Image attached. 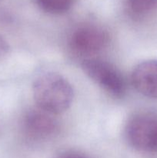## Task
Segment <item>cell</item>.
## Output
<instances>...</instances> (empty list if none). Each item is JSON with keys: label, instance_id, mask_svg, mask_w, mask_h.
<instances>
[{"label": "cell", "instance_id": "obj_1", "mask_svg": "<svg viewBox=\"0 0 157 158\" xmlns=\"http://www.w3.org/2000/svg\"><path fill=\"white\" fill-rule=\"evenodd\" d=\"M32 89L38 107L52 114L66 111L73 100V89L69 81L54 73L40 76L34 83Z\"/></svg>", "mask_w": 157, "mask_h": 158}, {"label": "cell", "instance_id": "obj_2", "mask_svg": "<svg viewBox=\"0 0 157 158\" xmlns=\"http://www.w3.org/2000/svg\"><path fill=\"white\" fill-rule=\"evenodd\" d=\"M82 68L89 78L113 97H123L126 94V80L112 63L99 59H89L83 62Z\"/></svg>", "mask_w": 157, "mask_h": 158}, {"label": "cell", "instance_id": "obj_3", "mask_svg": "<svg viewBox=\"0 0 157 158\" xmlns=\"http://www.w3.org/2000/svg\"><path fill=\"white\" fill-rule=\"evenodd\" d=\"M126 136L135 149L157 152V114L143 113L132 117L126 127Z\"/></svg>", "mask_w": 157, "mask_h": 158}, {"label": "cell", "instance_id": "obj_4", "mask_svg": "<svg viewBox=\"0 0 157 158\" xmlns=\"http://www.w3.org/2000/svg\"><path fill=\"white\" fill-rule=\"evenodd\" d=\"M109 43V34L95 26H83L72 32L69 43L71 48L81 54L95 53L102 50Z\"/></svg>", "mask_w": 157, "mask_h": 158}, {"label": "cell", "instance_id": "obj_5", "mask_svg": "<svg viewBox=\"0 0 157 158\" xmlns=\"http://www.w3.org/2000/svg\"><path fill=\"white\" fill-rule=\"evenodd\" d=\"M52 114L42 110H32L23 120L26 134L35 140H44L52 137L58 131V123Z\"/></svg>", "mask_w": 157, "mask_h": 158}, {"label": "cell", "instance_id": "obj_6", "mask_svg": "<svg viewBox=\"0 0 157 158\" xmlns=\"http://www.w3.org/2000/svg\"><path fill=\"white\" fill-rule=\"evenodd\" d=\"M132 83L143 96L157 99V60H148L139 63L132 71Z\"/></svg>", "mask_w": 157, "mask_h": 158}, {"label": "cell", "instance_id": "obj_7", "mask_svg": "<svg viewBox=\"0 0 157 158\" xmlns=\"http://www.w3.org/2000/svg\"><path fill=\"white\" fill-rule=\"evenodd\" d=\"M129 11L136 17L148 15L157 9V0H126Z\"/></svg>", "mask_w": 157, "mask_h": 158}, {"label": "cell", "instance_id": "obj_8", "mask_svg": "<svg viewBox=\"0 0 157 158\" xmlns=\"http://www.w3.org/2000/svg\"><path fill=\"white\" fill-rule=\"evenodd\" d=\"M38 7L51 14H61L69 10L73 0H35Z\"/></svg>", "mask_w": 157, "mask_h": 158}, {"label": "cell", "instance_id": "obj_9", "mask_svg": "<svg viewBox=\"0 0 157 158\" xmlns=\"http://www.w3.org/2000/svg\"><path fill=\"white\" fill-rule=\"evenodd\" d=\"M9 51V46L6 39L0 35V60L4 58Z\"/></svg>", "mask_w": 157, "mask_h": 158}, {"label": "cell", "instance_id": "obj_10", "mask_svg": "<svg viewBox=\"0 0 157 158\" xmlns=\"http://www.w3.org/2000/svg\"><path fill=\"white\" fill-rule=\"evenodd\" d=\"M58 158H89L87 156L78 152H68L60 155Z\"/></svg>", "mask_w": 157, "mask_h": 158}]
</instances>
